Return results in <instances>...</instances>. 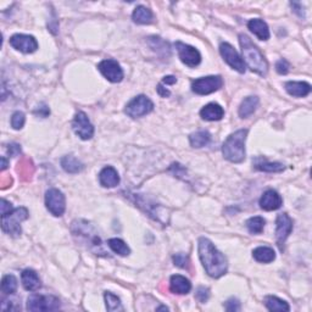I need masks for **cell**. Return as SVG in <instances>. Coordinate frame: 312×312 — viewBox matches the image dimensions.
Instances as JSON below:
<instances>
[{
	"mask_svg": "<svg viewBox=\"0 0 312 312\" xmlns=\"http://www.w3.org/2000/svg\"><path fill=\"white\" fill-rule=\"evenodd\" d=\"M198 250L202 266L210 277L220 278L226 275L228 269L226 256L218 252L211 240L201 237L198 242Z\"/></svg>",
	"mask_w": 312,
	"mask_h": 312,
	"instance_id": "obj_1",
	"label": "cell"
},
{
	"mask_svg": "<svg viewBox=\"0 0 312 312\" xmlns=\"http://www.w3.org/2000/svg\"><path fill=\"white\" fill-rule=\"evenodd\" d=\"M71 232L79 243L86 244L89 250L95 253V255L106 256V252L102 247L100 237L98 236L94 227L89 222L85 220L75 221L71 226Z\"/></svg>",
	"mask_w": 312,
	"mask_h": 312,
	"instance_id": "obj_2",
	"label": "cell"
},
{
	"mask_svg": "<svg viewBox=\"0 0 312 312\" xmlns=\"http://www.w3.org/2000/svg\"><path fill=\"white\" fill-rule=\"evenodd\" d=\"M239 44L242 48L243 57L245 60V63L249 66V69L253 72H256L257 75L265 77L267 76L268 72V64L265 59V56L262 55V53L260 51L255 44L253 43L252 39L245 34H239Z\"/></svg>",
	"mask_w": 312,
	"mask_h": 312,
	"instance_id": "obj_3",
	"label": "cell"
},
{
	"mask_svg": "<svg viewBox=\"0 0 312 312\" xmlns=\"http://www.w3.org/2000/svg\"><path fill=\"white\" fill-rule=\"evenodd\" d=\"M247 130H239L232 133L222 145L224 159L233 163H240L245 160V140Z\"/></svg>",
	"mask_w": 312,
	"mask_h": 312,
	"instance_id": "obj_4",
	"label": "cell"
},
{
	"mask_svg": "<svg viewBox=\"0 0 312 312\" xmlns=\"http://www.w3.org/2000/svg\"><path fill=\"white\" fill-rule=\"evenodd\" d=\"M28 211L26 207H17L10 214L2 216V230L11 237H18L22 233L21 222L27 220Z\"/></svg>",
	"mask_w": 312,
	"mask_h": 312,
	"instance_id": "obj_5",
	"label": "cell"
},
{
	"mask_svg": "<svg viewBox=\"0 0 312 312\" xmlns=\"http://www.w3.org/2000/svg\"><path fill=\"white\" fill-rule=\"evenodd\" d=\"M60 308V300L53 295L32 294L27 299V310L32 312L56 311Z\"/></svg>",
	"mask_w": 312,
	"mask_h": 312,
	"instance_id": "obj_6",
	"label": "cell"
},
{
	"mask_svg": "<svg viewBox=\"0 0 312 312\" xmlns=\"http://www.w3.org/2000/svg\"><path fill=\"white\" fill-rule=\"evenodd\" d=\"M154 110V102L145 95H138L126 105L124 112L132 118L143 117Z\"/></svg>",
	"mask_w": 312,
	"mask_h": 312,
	"instance_id": "obj_7",
	"label": "cell"
},
{
	"mask_svg": "<svg viewBox=\"0 0 312 312\" xmlns=\"http://www.w3.org/2000/svg\"><path fill=\"white\" fill-rule=\"evenodd\" d=\"M223 86L221 76H207L195 79L192 83V91L198 95H209L217 92Z\"/></svg>",
	"mask_w": 312,
	"mask_h": 312,
	"instance_id": "obj_8",
	"label": "cell"
},
{
	"mask_svg": "<svg viewBox=\"0 0 312 312\" xmlns=\"http://www.w3.org/2000/svg\"><path fill=\"white\" fill-rule=\"evenodd\" d=\"M46 206L53 216H63L66 210L65 195L59 189L51 188L46 193Z\"/></svg>",
	"mask_w": 312,
	"mask_h": 312,
	"instance_id": "obj_9",
	"label": "cell"
},
{
	"mask_svg": "<svg viewBox=\"0 0 312 312\" xmlns=\"http://www.w3.org/2000/svg\"><path fill=\"white\" fill-rule=\"evenodd\" d=\"M72 130L82 140H88L94 136V126L89 121L88 116L83 111H78L72 121Z\"/></svg>",
	"mask_w": 312,
	"mask_h": 312,
	"instance_id": "obj_10",
	"label": "cell"
},
{
	"mask_svg": "<svg viewBox=\"0 0 312 312\" xmlns=\"http://www.w3.org/2000/svg\"><path fill=\"white\" fill-rule=\"evenodd\" d=\"M220 53L223 60L230 65L232 69L238 71L239 73L245 72V63L242 59V56L238 54V51L231 46L230 43H221Z\"/></svg>",
	"mask_w": 312,
	"mask_h": 312,
	"instance_id": "obj_11",
	"label": "cell"
},
{
	"mask_svg": "<svg viewBox=\"0 0 312 312\" xmlns=\"http://www.w3.org/2000/svg\"><path fill=\"white\" fill-rule=\"evenodd\" d=\"M293 231V220L288 216V214L283 212L279 214L276 220V239H277V245L283 252L285 240L290 236Z\"/></svg>",
	"mask_w": 312,
	"mask_h": 312,
	"instance_id": "obj_12",
	"label": "cell"
},
{
	"mask_svg": "<svg viewBox=\"0 0 312 312\" xmlns=\"http://www.w3.org/2000/svg\"><path fill=\"white\" fill-rule=\"evenodd\" d=\"M98 70L108 81L112 83H120L123 79V70L120 64L114 59H105L99 63Z\"/></svg>",
	"mask_w": 312,
	"mask_h": 312,
	"instance_id": "obj_13",
	"label": "cell"
},
{
	"mask_svg": "<svg viewBox=\"0 0 312 312\" xmlns=\"http://www.w3.org/2000/svg\"><path fill=\"white\" fill-rule=\"evenodd\" d=\"M176 49L178 51L179 59L188 67H197L201 63V55L197 48L177 41Z\"/></svg>",
	"mask_w": 312,
	"mask_h": 312,
	"instance_id": "obj_14",
	"label": "cell"
},
{
	"mask_svg": "<svg viewBox=\"0 0 312 312\" xmlns=\"http://www.w3.org/2000/svg\"><path fill=\"white\" fill-rule=\"evenodd\" d=\"M10 46L25 54H32L38 49V41L33 35L14 34L10 38Z\"/></svg>",
	"mask_w": 312,
	"mask_h": 312,
	"instance_id": "obj_15",
	"label": "cell"
},
{
	"mask_svg": "<svg viewBox=\"0 0 312 312\" xmlns=\"http://www.w3.org/2000/svg\"><path fill=\"white\" fill-rule=\"evenodd\" d=\"M283 205V199L277 192L273 189H268L262 194L260 199V207L265 211L278 210Z\"/></svg>",
	"mask_w": 312,
	"mask_h": 312,
	"instance_id": "obj_16",
	"label": "cell"
},
{
	"mask_svg": "<svg viewBox=\"0 0 312 312\" xmlns=\"http://www.w3.org/2000/svg\"><path fill=\"white\" fill-rule=\"evenodd\" d=\"M99 182L104 188H114L120 183V176L112 166H106L99 173Z\"/></svg>",
	"mask_w": 312,
	"mask_h": 312,
	"instance_id": "obj_17",
	"label": "cell"
},
{
	"mask_svg": "<svg viewBox=\"0 0 312 312\" xmlns=\"http://www.w3.org/2000/svg\"><path fill=\"white\" fill-rule=\"evenodd\" d=\"M134 198H136V204L141 209V210L145 211L150 217L154 218V220L162 222L161 221L162 215L159 212L160 209L159 205L154 204V202H150L148 199H145V197H143V195L140 194H134Z\"/></svg>",
	"mask_w": 312,
	"mask_h": 312,
	"instance_id": "obj_18",
	"label": "cell"
},
{
	"mask_svg": "<svg viewBox=\"0 0 312 312\" xmlns=\"http://www.w3.org/2000/svg\"><path fill=\"white\" fill-rule=\"evenodd\" d=\"M200 116L205 121H220L223 118L224 110L221 105L216 102H210L201 109Z\"/></svg>",
	"mask_w": 312,
	"mask_h": 312,
	"instance_id": "obj_19",
	"label": "cell"
},
{
	"mask_svg": "<svg viewBox=\"0 0 312 312\" xmlns=\"http://www.w3.org/2000/svg\"><path fill=\"white\" fill-rule=\"evenodd\" d=\"M21 281L22 285H24V288L27 292H35L41 287L40 279L38 277L37 272L33 271V269H25V271L21 273Z\"/></svg>",
	"mask_w": 312,
	"mask_h": 312,
	"instance_id": "obj_20",
	"label": "cell"
},
{
	"mask_svg": "<svg viewBox=\"0 0 312 312\" xmlns=\"http://www.w3.org/2000/svg\"><path fill=\"white\" fill-rule=\"evenodd\" d=\"M170 289L175 294H188L192 290V283L181 275H175L170 279Z\"/></svg>",
	"mask_w": 312,
	"mask_h": 312,
	"instance_id": "obj_21",
	"label": "cell"
},
{
	"mask_svg": "<svg viewBox=\"0 0 312 312\" xmlns=\"http://www.w3.org/2000/svg\"><path fill=\"white\" fill-rule=\"evenodd\" d=\"M247 28L256 35L259 39L268 40L269 39V30L268 26L261 18H253L247 22Z\"/></svg>",
	"mask_w": 312,
	"mask_h": 312,
	"instance_id": "obj_22",
	"label": "cell"
},
{
	"mask_svg": "<svg viewBox=\"0 0 312 312\" xmlns=\"http://www.w3.org/2000/svg\"><path fill=\"white\" fill-rule=\"evenodd\" d=\"M285 91L293 96H297V98H304L307 96L311 93V85H308L306 82H295L290 81L285 83Z\"/></svg>",
	"mask_w": 312,
	"mask_h": 312,
	"instance_id": "obj_23",
	"label": "cell"
},
{
	"mask_svg": "<svg viewBox=\"0 0 312 312\" xmlns=\"http://www.w3.org/2000/svg\"><path fill=\"white\" fill-rule=\"evenodd\" d=\"M254 166L256 170L262 172H268V173H278L282 172L284 170V165L281 162H268L263 157H256L254 160Z\"/></svg>",
	"mask_w": 312,
	"mask_h": 312,
	"instance_id": "obj_24",
	"label": "cell"
},
{
	"mask_svg": "<svg viewBox=\"0 0 312 312\" xmlns=\"http://www.w3.org/2000/svg\"><path fill=\"white\" fill-rule=\"evenodd\" d=\"M132 20L138 25H150L154 21V15L150 9L139 5L134 9L133 14H132Z\"/></svg>",
	"mask_w": 312,
	"mask_h": 312,
	"instance_id": "obj_25",
	"label": "cell"
},
{
	"mask_svg": "<svg viewBox=\"0 0 312 312\" xmlns=\"http://www.w3.org/2000/svg\"><path fill=\"white\" fill-rule=\"evenodd\" d=\"M61 167H63L65 172L75 175V173L83 171L85 165L81 161H78V159H76L73 155H66L61 159Z\"/></svg>",
	"mask_w": 312,
	"mask_h": 312,
	"instance_id": "obj_26",
	"label": "cell"
},
{
	"mask_svg": "<svg viewBox=\"0 0 312 312\" xmlns=\"http://www.w3.org/2000/svg\"><path fill=\"white\" fill-rule=\"evenodd\" d=\"M257 106H259V98L257 96H246L242 101L239 106V116L242 118H246L252 116L256 111Z\"/></svg>",
	"mask_w": 312,
	"mask_h": 312,
	"instance_id": "obj_27",
	"label": "cell"
},
{
	"mask_svg": "<svg viewBox=\"0 0 312 312\" xmlns=\"http://www.w3.org/2000/svg\"><path fill=\"white\" fill-rule=\"evenodd\" d=\"M253 257L257 262L269 263L276 260V253L268 246H259L253 252Z\"/></svg>",
	"mask_w": 312,
	"mask_h": 312,
	"instance_id": "obj_28",
	"label": "cell"
},
{
	"mask_svg": "<svg viewBox=\"0 0 312 312\" xmlns=\"http://www.w3.org/2000/svg\"><path fill=\"white\" fill-rule=\"evenodd\" d=\"M148 41H149V46L151 49L156 51L159 55L169 57L170 54H171V49H170L169 44H167L163 39H161L160 37H155V35H154V37H149L148 38Z\"/></svg>",
	"mask_w": 312,
	"mask_h": 312,
	"instance_id": "obj_29",
	"label": "cell"
},
{
	"mask_svg": "<svg viewBox=\"0 0 312 312\" xmlns=\"http://www.w3.org/2000/svg\"><path fill=\"white\" fill-rule=\"evenodd\" d=\"M265 306L267 307V310L269 311H289L290 310V306L288 305V302H285L282 299H279L277 297H273V295H268V297L265 298Z\"/></svg>",
	"mask_w": 312,
	"mask_h": 312,
	"instance_id": "obj_30",
	"label": "cell"
},
{
	"mask_svg": "<svg viewBox=\"0 0 312 312\" xmlns=\"http://www.w3.org/2000/svg\"><path fill=\"white\" fill-rule=\"evenodd\" d=\"M211 140V134L207 131H199L192 133L189 137V141L193 148H202L206 147Z\"/></svg>",
	"mask_w": 312,
	"mask_h": 312,
	"instance_id": "obj_31",
	"label": "cell"
},
{
	"mask_svg": "<svg viewBox=\"0 0 312 312\" xmlns=\"http://www.w3.org/2000/svg\"><path fill=\"white\" fill-rule=\"evenodd\" d=\"M108 245L112 252L118 254L120 256H128L131 254L130 246L122 239H118V238H111V239H109Z\"/></svg>",
	"mask_w": 312,
	"mask_h": 312,
	"instance_id": "obj_32",
	"label": "cell"
},
{
	"mask_svg": "<svg viewBox=\"0 0 312 312\" xmlns=\"http://www.w3.org/2000/svg\"><path fill=\"white\" fill-rule=\"evenodd\" d=\"M17 290V279L15 276L6 275L2 279V292L6 295H11Z\"/></svg>",
	"mask_w": 312,
	"mask_h": 312,
	"instance_id": "obj_33",
	"label": "cell"
},
{
	"mask_svg": "<svg viewBox=\"0 0 312 312\" xmlns=\"http://www.w3.org/2000/svg\"><path fill=\"white\" fill-rule=\"evenodd\" d=\"M265 223H266V221L263 220L262 217L255 216V217L249 218V220L246 221V228L250 233L260 234V233H262L263 228H265Z\"/></svg>",
	"mask_w": 312,
	"mask_h": 312,
	"instance_id": "obj_34",
	"label": "cell"
},
{
	"mask_svg": "<svg viewBox=\"0 0 312 312\" xmlns=\"http://www.w3.org/2000/svg\"><path fill=\"white\" fill-rule=\"evenodd\" d=\"M104 299H105V304H106V308H108V311H122L123 310L120 298H117L115 294H112V293L105 292Z\"/></svg>",
	"mask_w": 312,
	"mask_h": 312,
	"instance_id": "obj_35",
	"label": "cell"
},
{
	"mask_svg": "<svg viewBox=\"0 0 312 312\" xmlns=\"http://www.w3.org/2000/svg\"><path fill=\"white\" fill-rule=\"evenodd\" d=\"M17 172L20 173V175L24 177V176H27L28 178H31L32 173H33L34 171V167H33V163H32L31 160L28 159H25L22 160L21 162H18L17 165Z\"/></svg>",
	"mask_w": 312,
	"mask_h": 312,
	"instance_id": "obj_36",
	"label": "cell"
},
{
	"mask_svg": "<svg viewBox=\"0 0 312 312\" xmlns=\"http://www.w3.org/2000/svg\"><path fill=\"white\" fill-rule=\"evenodd\" d=\"M25 122H26V117H25V114L24 112L21 111H16L12 114L11 116V126L14 130L18 131L21 130L22 127L25 126Z\"/></svg>",
	"mask_w": 312,
	"mask_h": 312,
	"instance_id": "obj_37",
	"label": "cell"
},
{
	"mask_svg": "<svg viewBox=\"0 0 312 312\" xmlns=\"http://www.w3.org/2000/svg\"><path fill=\"white\" fill-rule=\"evenodd\" d=\"M173 262H175L177 267H181V268H188L189 263H191V261H189V256L183 253L176 254V255L173 256Z\"/></svg>",
	"mask_w": 312,
	"mask_h": 312,
	"instance_id": "obj_38",
	"label": "cell"
},
{
	"mask_svg": "<svg viewBox=\"0 0 312 312\" xmlns=\"http://www.w3.org/2000/svg\"><path fill=\"white\" fill-rule=\"evenodd\" d=\"M224 308L230 312H237V311H240V308L242 307H240V302L238 299L231 298V299H228L226 302H224Z\"/></svg>",
	"mask_w": 312,
	"mask_h": 312,
	"instance_id": "obj_39",
	"label": "cell"
},
{
	"mask_svg": "<svg viewBox=\"0 0 312 312\" xmlns=\"http://www.w3.org/2000/svg\"><path fill=\"white\" fill-rule=\"evenodd\" d=\"M195 298H197V300L199 302L204 304V302H206L209 300V298H210V290L205 287L198 288L197 293H195Z\"/></svg>",
	"mask_w": 312,
	"mask_h": 312,
	"instance_id": "obj_40",
	"label": "cell"
},
{
	"mask_svg": "<svg viewBox=\"0 0 312 312\" xmlns=\"http://www.w3.org/2000/svg\"><path fill=\"white\" fill-rule=\"evenodd\" d=\"M289 69H290V65H289V63L285 59L278 60L277 64H276V71H277L279 75H287Z\"/></svg>",
	"mask_w": 312,
	"mask_h": 312,
	"instance_id": "obj_41",
	"label": "cell"
},
{
	"mask_svg": "<svg viewBox=\"0 0 312 312\" xmlns=\"http://www.w3.org/2000/svg\"><path fill=\"white\" fill-rule=\"evenodd\" d=\"M34 115L39 116V117L46 118L50 115V110L46 104H40V106H38V108L34 110Z\"/></svg>",
	"mask_w": 312,
	"mask_h": 312,
	"instance_id": "obj_42",
	"label": "cell"
},
{
	"mask_svg": "<svg viewBox=\"0 0 312 312\" xmlns=\"http://www.w3.org/2000/svg\"><path fill=\"white\" fill-rule=\"evenodd\" d=\"M0 207H2V216H5V215L10 214V212L14 210L11 202L5 200V199H2V205H0Z\"/></svg>",
	"mask_w": 312,
	"mask_h": 312,
	"instance_id": "obj_43",
	"label": "cell"
},
{
	"mask_svg": "<svg viewBox=\"0 0 312 312\" xmlns=\"http://www.w3.org/2000/svg\"><path fill=\"white\" fill-rule=\"evenodd\" d=\"M8 153L10 156H17L21 154V147L18 144H10L8 148Z\"/></svg>",
	"mask_w": 312,
	"mask_h": 312,
	"instance_id": "obj_44",
	"label": "cell"
},
{
	"mask_svg": "<svg viewBox=\"0 0 312 312\" xmlns=\"http://www.w3.org/2000/svg\"><path fill=\"white\" fill-rule=\"evenodd\" d=\"M292 8L293 10H294L295 14H298L300 17H305V11H304V8H302L300 3H292Z\"/></svg>",
	"mask_w": 312,
	"mask_h": 312,
	"instance_id": "obj_45",
	"label": "cell"
},
{
	"mask_svg": "<svg viewBox=\"0 0 312 312\" xmlns=\"http://www.w3.org/2000/svg\"><path fill=\"white\" fill-rule=\"evenodd\" d=\"M156 91H157V93H159V95H160V96H162V98H167V96L171 95V92H170L169 89L163 88L162 85H159V86H157Z\"/></svg>",
	"mask_w": 312,
	"mask_h": 312,
	"instance_id": "obj_46",
	"label": "cell"
},
{
	"mask_svg": "<svg viewBox=\"0 0 312 312\" xmlns=\"http://www.w3.org/2000/svg\"><path fill=\"white\" fill-rule=\"evenodd\" d=\"M177 82V78L175 76H166L163 77L162 83H165V85H175Z\"/></svg>",
	"mask_w": 312,
	"mask_h": 312,
	"instance_id": "obj_47",
	"label": "cell"
},
{
	"mask_svg": "<svg viewBox=\"0 0 312 312\" xmlns=\"http://www.w3.org/2000/svg\"><path fill=\"white\" fill-rule=\"evenodd\" d=\"M0 160H2V167H0V170H2V171H5L6 167H8V160H6L4 156L0 157Z\"/></svg>",
	"mask_w": 312,
	"mask_h": 312,
	"instance_id": "obj_48",
	"label": "cell"
},
{
	"mask_svg": "<svg viewBox=\"0 0 312 312\" xmlns=\"http://www.w3.org/2000/svg\"><path fill=\"white\" fill-rule=\"evenodd\" d=\"M156 310H157V311H161V310H163V311H169V307H166V306H160V307H157Z\"/></svg>",
	"mask_w": 312,
	"mask_h": 312,
	"instance_id": "obj_49",
	"label": "cell"
}]
</instances>
